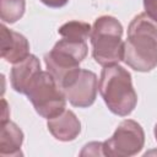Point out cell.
Returning a JSON list of instances; mask_svg holds the SVG:
<instances>
[{
	"label": "cell",
	"mask_w": 157,
	"mask_h": 157,
	"mask_svg": "<svg viewBox=\"0 0 157 157\" xmlns=\"http://www.w3.org/2000/svg\"><path fill=\"white\" fill-rule=\"evenodd\" d=\"M49 132L59 141H72L81 132V123L72 110L65 109L61 114L47 123Z\"/></svg>",
	"instance_id": "cell-10"
},
{
	"label": "cell",
	"mask_w": 157,
	"mask_h": 157,
	"mask_svg": "<svg viewBox=\"0 0 157 157\" xmlns=\"http://www.w3.org/2000/svg\"><path fill=\"white\" fill-rule=\"evenodd\" d=\"M81 156H104L103 153V142H90L87 144L80 153Z\"/></svg>",
	"instance_id": "cell-14"
},
{
	"label": "cell",
	"mask_w": 157,
	"mask_h": 157,
	"mask_svg": "<svg viewBox=\"0 0 157 157\" xmlns=\"http://www.w3.org/2000/svg\"><path fill=\"white\" fill-rule=\"evenodd\" d=\"M44 5L49 6V7H63L67 4L69 0H40Z\"/></svg>",
	"instance_id": "cell-16"
},
{
	"label": "cell",
	"mask_w": 157,
	"mask_h": 157,
	"mask_svg": "<svg viewBox=\"0 0 157 157\" xmlns=\"http://www.w3.org/2000/svg\"><path fill=\"white\" fill-rule=\"evenodd\" d=\"M61 90L71 105L77 108H87L94 103L97 97V75L93 71L80 69L78 72Z\"/></svg>",
	"instance_id": "cell-7"
},
{
	"label": "cell",
	"mask_w": 157,
	"mask_h": 157,
	"mask_svg": "<svg viewBox=\"0 0 157 157\" xmlns=\"http://www.w3.org/2000/svg\"><path fill=\"white\" fill-rule=\"evenodd\" d=\"M123 60L140 72L151 71L157 66V21L146 12L135 16L128 27Z\"/></svg>",
	"instance_id": "cell-1"
},
{
	"label": "cell",
	"mask_w": 157,
	"mask_h": 157,
	"mask_svg": "<svg viewBox=\"0 0 157 157\" xmlns=\"http://www.w3.org/2000/svg\"><path fill=\"white\" fill-rule=\"evenodd\" d=\"M98 90L108 109L119 117L129 115L136 107L137 94L131 75L118 64L102 69Z\"/></svg>",
	"instance_id": "cell-2"
},
{
	"label": "cell",
	"mask_w": 157,
	"mask_h": 157,
	"mask_svg": "<svg viewBox=\"0 0 157 157\" xmlns=\"http://www.w3.org/2000/svg\"><path fill=\"white\" fill-rule=\"evenodd\" d=\"M1 103H2V117H1V123H4V121H7L9 119V117H7V113H9V107H7V103H6V101L2 98L1 99Z\"/></svg>",
	"instance_id": "cell-17"
},
{
	"label": "cell",
	"mask_w": 157,
	"mask_h": 157,
	"mask_svg": "<svg viewBox=\"0 0 157 157\" xmlns=\"http://www.w3.org/2000/svg\"><path fill=\"white\" fill-rule=\"evenodd\" d=\"M145 144L141 125L131 119L123 120L112 137L103 142V153L109 157H130L137 155Z\"/></svg>",
	"instance_id": "cell-6"
},
{
	"label": "cell",
	"mask_w": 157,
	"mask_h": 157,
	"mask_svg": "<svg viewBox=\"0 0 157 157\" xmlns=\"http://www.w3.org/2000/svg\"><path fill=\"white\" fill-rule=\"evenodd\" d=\"M88 47L85 40L63 38L44 55L47 70L63 88L80 70V63L86 58Z\"/></svg>",
	"instance_id": "cell-4"
},
{
	"label": "cell",
	"mask_w": 157,
	"mask_h": 157,
	"mask_svg": "<svg viewBox=\"0 0 157 157\" xmlns=\"http://www.w3.org/2000/svg\"><path fill=\"white\" fill-rule=\"evenodd\" d=\"M40 63L36 55L29 54L26 59L20 63L13 64L10 74V81L12 88L22 94H26V91L33 78L40 72Z\"/></svg>",
	"instance_id": "cell-9"
},
{
	"label": "cell",
	"mask_w": 157,
	"mask_h": 157,
	"mask_svg": "<svg viewBox=\"0 0 157 157\" xmlns=\"http://www.w3.org/2000/svg\"><path fill=\"white\" fill-rule=\"evenodd\" d=\"M22 142H23V132L13 121L7 120L1 123L0 157L21 156Z\"/></svg>",
	"instance_id": "cell-11"
},
{
	"label": "cell",
	"mask_w": 157,
	"mask_h": 157,
	"mask_svg": "<svg viewBox=\"0 0 157 157\" xmlns=\"http://www.w3.org/2000/svg\"><path fill=\"white\" fill-rule=\"evenodd\" d=\"M123 26L113 16L98 17L91 31L92 56L99 65H115L124 59Z\"/></svg>",
	"instance_id": "cell-3"
},
{
	"label": "cell",
	"mask_w": 157,
	"mask_h": 157,
	"mask_svg": "<svg viewBox=\"0 0 157 157\" xmlns=\"http://www.w3.org/2000/svg\"><path fill=\"white\" fill-rule=\"evenodd\" d=\"M144 7L147 16L157 21V0H144Z\"/></svg>",
	"instance_id": "cell-15"
},
{
	"label": "cell",
	"mask_w": 157,
	"mask_h": 157,
	"mask_svg": "<svg viewBox=\"0 0 157 157\" xmlns=\"http://www.w3.org/2000/svg\"><path fill=\"white\" fill-rule=\"evenodd\" d=\"M26 96L36 112L47 120L61 114L67 101L61 87L48 70L40 71L33 78L26 91Z\"/></svg>",
	"instance_id": "cell-5"
},
{
	"label": "cell",
	"mask_w": 157,
	"mask_h": 157,
	"mask_svg": "<svg viewBox=\"0 0 157 157\" xmlns=\"http://www.w3.org/2000/svg\"><path fill=\"white\" fill-rule=\"evenodd\" d=\"M153 134H155V137H156V141H157V124L155 125V129H153Z\"/></svg>",
	"instance_id": "cell-18"
},
{
	"label": "cell",
	"mask_w": 157,
	"mask_h": 157,
	"mask_svg": "<svg viewBox=\"0 0 157 157\" xmlns=\"http://www.w3.org/2000/svg\"><path fill=\"white\" fill-rule=\"evenodd\" d=\"M91 31H92V26L87 22L69 21L58 29V33L63 38H69L75 40H87L91 36Z\"/></svg>",
	"instance_id": "cell-12"
},
{
	"label": "cell",
	"mask_w": 157,
	"mask_h": 157,
	"mask_svg": "<svg viewBox=\"0 0 157 157\" xmlns=\"http://www.w3.org/2000/svg\"><path fill=\"white\" fill-rule=\"evenodd\" d=\"M29 55V43L25 36L1 25V58L16 64Z\"/></svg>",
	"instance_id": "cell-8"
},
{
	"label": "cell",
	"mask_w": 157,
	"mask_h": 157,
	"mask_svg": "<svg viewBox=\"0 0 157 157\" xmlns=\"http://www.w3.org/2000/svg\"><path fill=\"white\" fill-rule=\"evenodd\" d=\"M25 0H0V16L4 22L15 23L25 13Z\"/></svg>",
	"instance_id": "cell-13"
}]
</instances>
